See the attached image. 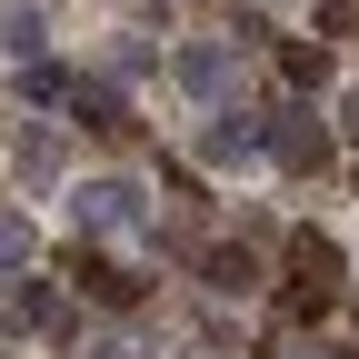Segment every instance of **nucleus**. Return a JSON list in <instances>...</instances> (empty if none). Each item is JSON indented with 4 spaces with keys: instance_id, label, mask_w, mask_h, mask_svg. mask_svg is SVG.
<instances>
[{
    "instance_id": "obj_17",
    "label": "nucleus",
    "mask_w": 359,
    "mask_h": 359,
    "mask_svg": "<svg viewBox=\"0 0 359 359\" xmlns=\"http://www.w3.org/2000/svg\"><path fill=\"white\" fill-rule=\"evenodd\" d=\"M349 359H359V349H349Z\"/></svg>"
},
{
    "instance_id": "obj_14",
    "label": "nucleus",
    "mask_w": 359,
    "mask_h": 359,
    "mask_svg": "<svg viewBox=\"0 0 359 359\" xmlns=\"http://www.w3.org/2000/svg\"><path fill=\"white\" fill-rule=\"evenodd\" d=\"M0 259H11V269H20V259H40V230H30L20 210H0Z\"/></svg>"
},
{
    "instance_id": "obj_16",
    "label": "nucleus",
    "mask_w": 359,
    "mask_h": 359,
    "mask_svg": "<svg viewBox=\"0 0 359 359\" xmlns=\"http://www.w3.org/2000/svg\"><path fill=\"white\" fill-rule=\"evenodd\" d=\"M339 110H349V130H359V90H349V100H339Z\"/></svg>"
},
{
    "instance_id": "obj_11",
    "label": "nucleus",
    "mask_w": 359,
    "mask_h": 359,
    "mask_svg": "<svg viewBox=\"0 0 359 359\" xmlns=\"http://www.w3.org/2000/svg\"><path fill=\"white\" fill-rule=\"evenodd\" d=\"M0 50L30 70V60H40V11H0Z\"/></svg>"
},
{
    "instance_id": "obj_6",
    "label": "nucleus",
    "mask_w": 359,
    "mask_h": 359,
    "mask_svg": "<svg viewBox=\"0 0 359 359\" xmlns=\"http://www.w3.org/2000/svg\"><path fill=\"white\" fill-rule=\"evenodd\" d=\"M11 170L30 180V190H50V180H60V130H40V120H20V130H11Z\"/></svg>"
},
{
    "instance_id": "obj_13",
    "label": "nucleus",
    "mask_w": 359,
    "mask_h": 359,
    "mask_svg": "<svg viewBox=\"0 0 359 359\" xmlns=\"http://www.w3.org/2000/svg\"><path fill=\"white\" fill-rule=\"evenodd\" d=\"M20 90H30V100H70V90H80V80H70L60 60H30V70H20Z\"/></svg>"
},
{
    "instance_id": "obj_1",
    "label": "nucleus",
    "mask_w": 359,
    "mask_h": 359,
    "mask_svg": "<svg viewBox=\"0 0 359 359\" xmlns=\"http://www.w3.org/2000/svg\"><path fill=\"white\" fill-rule=\"evenodd\" d=\"M339 280H349V250L330 230H290V320H320L339 299Z\"/></svg>"
},
{
    "instance_id": "obj_9",
    "label": "nucleus",
    "mask_w": 359,
    "mask_h": 359,
    "mask_svg": "<svg viewBox=\"0 0 359 359\" xmlns=\"http://www.w3.org/2000/svg\"><path fill=\"white\" fill-rule=\"evenodd\" d=\"M70 110H80V130H100V140H120V130H130V100H120L110 80H80V90H70Z\"/></svg>"
},
{
    "instance_id": "obj_12",
    "label": "nucleus",
    "mask_w": 359,
    "mask_h": 359,
    "mask_svg": "<svg viewBox=\"0 0 359 359\" xmlns=\"http://www.w3.org/2000/svg\"><path fill=\"white\" fill-rule=\"evenodd\" d=\"M200 280H210V290H250L259 269H250V250H210V259H200Z\"/></svg>"
},
{
    "instance_id": "obj_3",
    "label": "nucleus",
    "mask_w": 359,
    "mask_h": 359,
    "mask_svg": "<svg viewBox=\"0 0 359 359\" xmlns=\"http://www.w3.org/2000/svg\"><path fill=\"white\" fill-rule=\"evenodd\" d=\"M259 130H269V160H280L290 180H309V170H330V120L309 110V100H290V110H269Z\"/></svg>"
},
{
    "instance_id": "obj_7",
    "label": "nucleus",
    "mask_w": 359,
    "mask_h": 359,
    "mask_svg": "<svg viewBox=\"0 0 359 359\" xmlns=\"http://www.w3.org/2000/svg\"><path fill=\"white\" fill-rule=\"evenodd\" d=\"M11 320H20V330H50V339L80 349V320H70V299H60L50 280H20V309H11Z\"/></svg>"
},
{
    "instance_id": "obj_5",
    "label": "nucleus",
    "mask_w": 359,
    "mask_h": 359,
    "mask_svg": "<svg viewBox=\"0 0 359 359\" xmlns=\"http://www.w3.org/2000/svg\"><path fill=\"white\" fill-rule=\"evenodd\" d=\"M70 280H80L90 299H110V309L140 299V269H130V259H100V250H70Z\"/></svg>"
},
{
    "instance_id": "obj_8",
    "label": "nucleus",
    "mask_w": 359,
    "mask_h": 359,
    "mask_svg": "<svg viewBox=\"0 0 359 359\" xmlns=\"http://www.w3.org/2000/svg\"><path fill=\"white\" fill-rule=\"evenodd\" d=\"M259 150H269V130H259L250 110H219V130L200 140V160H219V170H230V160H259Z\"/></svg>"
},
{
    "instance_id": "obj_15",
    "label": "nucleus",
    "mask_w": 359,
    "mask_h": 359,
    "mask_svg": "<svg viewBox=\"0 0 359 359\" xmlns=\"http://www.w3.org/2000/svg\"><path fill=\"white\" fill-rule=\"evenodd\" d=\"M80 359H140V349H130V339H90Z\"/></svg>"
},
{
    "instance_id": "obj_4",
    "label": "nucleus",
    "mask_w": 359,
    "mask_h": 359,
    "mask_svg": "<svg viewBox=\"0 0 359 359\" xmlns=\"http://www.w3.org/2000/svg\"><path fill=\"white\" fill-rule=\"evenodd\" d=\"M170 70H180V90H190V100H230V80H240L219 40H180V60H170Z\"/></svg>"
},
{
    "instance_id": "obj_10",
    "label": "nucleus",
    "mask_w": 359,
    "mask_h": 359,
    "mask_svg": "<svg viewBox=\"0 0 359 359\" xmlns=\"http://www.w3.org/2000/svg\"><path fill=\"white\" fill-rule=\"evenodd\" d=\"M280 80L290 90H320L330 80V40H280Z\"/></svg>"
},
{
    "instance_id": "obj_2",
    "label": "nucleus",
    "mask_w": 359,
    "mask_h": 359,
    "mask_svg": "<svg viewBox=\"0 0 359 359\" xmlns=\"http://www.w3.org/2000/svg\"><path fill=\"white\" fill-rule=\"evenodd\" d=\"M80 230L90 240H140L150 230V200H140V180H80Z\"/></svg>"
}]
</instances>
